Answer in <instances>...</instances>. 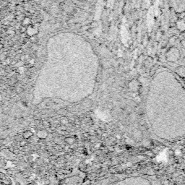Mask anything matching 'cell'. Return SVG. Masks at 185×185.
Instances as JSON below:
<instances>
[{
  "mask_svg": "<svg viewBox=\"0 0 185 185\" xmlns=\"http://www.w3.org/2000/svg\"><path fill=\"white\" fill-rule=\"evenodd\" d=\"M173 17L176 18L185 13V0H170Z\"/></svg>",
  "mask_w": 185,
  "mask_h": 185,
  "instance_id": "3",
  "label": "cell"
},
{
  "mask_svg": "<svg viewBox=\"0 0 185 185\" xmlns=\"http://www.w3.org/2000/svg\"><path fill=\"white\" fill-rule=\"evenodd\" d=\"M182 39H184V40H185V38H182Z\"/></svg>",
  "mask_w": 185,
  "mask_h": 185,
  "instance_id": "4",
  "label": "cell"
},
{
  "mask_svg": "<svg viewBox=\"0 0 185 185\" xmlns=\"http://www.w3.org/2000/svg\"><path fill=\"white\" fill-rule=\"evenodd\" d=\"M156 134L174 142L185 137V83L172 71H165Z\"/></svg>",
  "mask_w": 185,
  "mask_h": 185,
  "instance_id": "1",
  "label": "cell"
},
{
  "mask_svg": "<svg viewBox=\"0 0 185 185\" xmlns=\"http://www.w3.org/2000/svg\"><path fill=\"white\" fill-rule=\"evenodd\" d=\"M163 55V62L168 70L185 83V40L173 30Z\"/></svg>",
  "mask_w": 185,
  "mask_h": 185,
  "instance_id": "2",
  "label": "cell"
}]
</instances>
